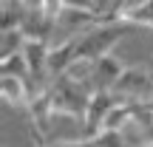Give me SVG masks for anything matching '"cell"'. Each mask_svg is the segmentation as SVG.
I'll return each instance as SVG.
<instances>
[{
    "instance_id": "cell-1",
    "label": "cell",
    "mask_w": 153,
    "mask_h": 147,
    "mask_svg": "<svg viewBox=\"0 0 153 147\" xmlns=\"http://www.w3.org/2000/svg\"><path fill=\"white\" fill-rule=\"evenodd\" d=\"M54 91V105H57V116H68V119H76V122H85V113H88V102H91V82H79V79H71L68 74H60L51 85Z\"/></svg>"
},
{
    "instance_id": "cell-2",
    "label": "cell",
    "mask_w": 153,
    "mask_h": 147,
    "mask_svg": "<svg viewBox=\"0 0 153 147\" xmlns=\"http://www.w3.org/2000/svg\"><path fill=\"white\" fill-rule=\"evenodd\" d=\"M122 102H131L128 96H122L119 91H114V88H97V91L91 93V102H88V113H85V122H82V139H94L99 130H102V119L108 116L111 108H116V105Z\"/></svg>"
},
{
    "instance_id": "cell-3",
    "label": "cell",
    "mask_w": 153,
    "mask_h": 147,
    "mask_svg": "<svg viewBox=\"0 0 153 147\" xmlns=\"http://www.w3.org/2000/svg\"><path fill=\"white\" fill-rule=\"evenodd\" d=\"M28 119H31V125H34V133H37V142L40 144H45V142H51L48 139V125H51V119L57 116V105H54V91L51 88H43V91H37L31 96V102H28Z\"/></svg>"
},
{
    "instance_id": "cell-4",
    "label": "cell",
    "mask_w": 153,
    "mask_h": 147,
    "mask_svg": "<svg viewBox=\"0 0 153 147\" xmlns=\"http://www.w3.org/2000/svg\"><path fill=\"white\" fill-rule=\"evenodd\" d=\"M114 91H119L122 96H128L131 102L150 99V96H153V71H150L148 65L125 68V71H122V76L116 79Z\"/></svg>"
},
{
    "instance_id": "cell-5",
    "label": "cell",
    "mask_w": 153,
    "mask_h": 147,
    "mask_svg": "<svg viewBox=\"0 0 153 147\" xmlns=\"http://www.w3.org/2000/svg\"><path fill=\"white\" fill-rule=\"evenodd\" d=\"M57 17L48 14L45 9H28L23 11V34H26V40H43V43H51V34H54V26H57Z\"/></svg>"
},
{
    "instance_id": "cell-6",
    "label": "cell",
    "mask_w": 153,
    "mask_h": 147,
    "mask_svg": "<svg viewBox=\"0 0 153 147\" xmlns=\"http://www.w3.org/2000/svg\"><path fill=\"white\" fill-rule=\"evenodd\" d=\"M40 88L34 82L23 79V76H11V74H0V96L6 99L14 108H28L31 96L37 93Z\"/></svg>"
},
{
    "instance_id": "cell-7",
    "label": "cell",
    "mask_w": 153,
    "mask_h": 147,
    "mask_svg": "<svg viewBox=\"0 0 153 147\" xmlns=\"http://www.w3.org/2000/svg\"><path fill=\"white\" fill-rule=\"evenodd\" d=\"M23 54H26L28 60V71H31V79L37 88L45 85V79H48V54H51V45L43 43V40H26V45H23Z\"/></svg>"
},
{
    "instance_id": "cell-8",
    "label": "cell",
    "mask_w": 153,
    "mask_h": 147,
    "mask_svg": "<svg viewBox=\"0 0 153 147\" xmlns=\"http://www.w3.org/2000/svg\"><path fill=\"white\" fill-rule=\"evenodd\" d=\"M122 71H125V65H122L119 57H114V54L99 57V60L94 62V71H91V88L94 91H97V88H114L116 79L122 76Z\"/></svg>"
},
{
    "instance_id": "cell-9",
    "label": "cell",
    "mask_w": 153,
    "mask_h": 147,
    "mask_svg": "<svg viewBox=\"0 0 153 147\" xmlns=\"http://www.w3.org/2000/svg\"><path fill=\"white\" fill-rule=\"evenodd\" d=\"M0 74H11V76H23V79L34 82L31 79V71H28V60L23 51H14V54H6L0 60ZM43 91V88H40Z\"/></svg>"
},
{
    "instance_id": "cell-10",
    "label": "cell",
    "mask_w": 153,
    "mask_h": 147,
    "mask_svg": "<svg viewBox=\"0 0 153 147\" xmlns=\"http://www.w3.org/2000/svg\"><path fill=\"white\" fill-rule=\"evenodd\" d=\"M94 144L97 147H128L122 130H99L97 136H94Z\"/></svg>"
},
{
    "instance_id": "cell-11",
    "label": "cell",
    "mask_w": 153,
    "mask_h": 147,
    "mask_svg": "<svg viewBox=\"0 0 153 147\" xmlns=\"http://www.w3.org/2000/svg\"><path fill=\"white\" fill-rule=\"evenodd\" d=\"M23 45H26V34H23V28L3 31V57L6 54H14V51H23Z\"/></svg>"
},
{
    "instance_id": "cell-12",
    "label": "cell",
    "mask_w": 153,
    "mask_h": 147,
    "mask_svg": "<svg viewBox=\"0 0 153 147\" xmlns=\"http://www.w3.org/2000/svg\"><path fill=\"white\" fill-rule=\"evenodd\" d=\"M62 9H74V11H94V14H102L99 9V0H60Z\"/></svg>"
},
{
    "instance_id": "cell-13",
    "label": "cell",
    "mask_w": 153,
    "mask_h": 147,
    "mask_svg": "<svg viewBox=\"0 0 153 147\" xmlns=\"http://www.w3.org/2000/svg\"><path fill=\"white\" fill-rule=\"evenodd\" d=\"M111 6H114V0H99V9H102V14H108Z\"/></svg>"
},
{
    "instance_id": "cell-14",
    "label": "cell",
    "mask_w": 153,
    "mask_h": 147,
    "mask_svg": "<svg viewBox=\"0 0 153 147\" xmlns=\"http://www.w3.org/2000/svg\"><path fill=\"white\" fill-rule=\"evenodd\" d=\"M122 3H125V0H114V6H111V11H116V9H119ZM111 11H108V14H111ZM108 14H102V17H108ZM102 17H99V23H102Z\"/></svg>"
}]
</instances>
